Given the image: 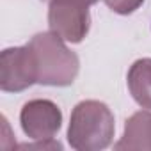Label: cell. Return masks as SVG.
Wrapping results in <instances>:
<instances>
[{
    "mask_svg": "<svg viewBox=\"0 0 151 151\" xmlns=\"http://www.w3.org/2000/svg\"><path fill=\"white\" fill-rule=\"evenodd\" d=\"M20 123L29 139H53L62 124V112L52 100H30L20 112Z\"/></svg>",
    "mask_w": 151,
    "mask_h": 151,
    "instance_id": "obj_5",
    "label": "cell"
},
{
    "mask_svg": "<svg viewBox=\"0 0 151 151\" xmlns=\"http://www.w3.org/2000/svg\"><path fill=\"white\" fill-rule=\"evenodd\" d=\"M29 46L37 66V84L66 87L75 82L80 60L77 53L66 46L62 37L52 30L39 32L29 41Z\"/></svg>",
    "mask_w": 151,
    "mask_h": 151,
    "instance_id": "obj_2",
    "label": "cell"
},
{
    "mask_svg": "<svg viewBox=\"0 0 151 151\" xmlns=\"http://www.w3.org/2000/svg\"><path fill=\"white\" fill-rule=\"evenodd\" d=\"M116 132L112 110L98 100H84L71 112L68 142L77 151H100L112 144Z\"/></svg>",
    "mask_w": 151,
    "mask_h": 151,
    "instance_id": "obj_1",
    "label": "cell"
},
{
    "mask_svg": "<svg viewBox=\"0 0 151 151\" xmlns=\"http://www.w3.org/2000/svg\"><path fill=\"white\" fill-rule=\"evenodd\" d=\"M48 27L68 43H82L91 27L89 6L80 0H50Z\"/></svg>",
    "mask_w": 151,
    "mask_h": 151,
    "instance_id": "obj_3",
    "label": "cell"
},
{
    "mask_svg": "<svg viewBox=\"0 0 151 151\" xmlns=\"http://www.w3.org/2000/svg\"><path fill=\"white\" fill-rule=\"evenodd\" d=\"M48 2H50V0H48ZM80 2H86L87 6H93V4H96V2H98V0H80Z\"/></svg>",
    "mask_w": 151,
    "mask_h": 151,
    "instance_id": "obj_9",
    "label": "cell"
},
{
    "mask_svg": "<svg viewBox=\"0 0 151 151\" xmlns=\"http://www.w3.org/2000/svg\"><path fill=\"white\" fill-rule=\"evenodd\" d=\"M114 147L117 151H151V112L147 109L126 119L124 133Z\"/></svg>",
    "mask_w": 151,
    "mask_h": 151,
    "instance_id": "obj_6",
    "label": "cell"
},
{
    "mask_svg": "<svg viewBox=\"0 0 151 151\" xmlns=\"http://www.w3.org/2000/svg\"><path fill=\"white\" fill-rule=\"evenodd\" d=\"M128 89L142 109L151 110V59H139L132 64L128 71Z\"/></svg>",
    "mask_w": 151,
    "mask_h": 151,
    "instance_id": "obj_7",
    "label": "cell"
},
{
    "mask_svg": "<svg viewBox=\"0 0 151 151\" xmlns=\"http://www.w3.org/2000/svg\"><path fill=\"white\" fill-rule=\"evenodd\" d=\"M107 4V7L117 14H132L133 11H137L144 0H103Z\"/></svg>",
    "mask_w": 151,
    "mask_h": 151,
    "instance_id": "obj_8",
    "label": "cell"
},
{
    "mask_svg": "<svg viewBox=\"0 0 151 151\" xmlns=\"http://www.w3.org/2000/svg\"><path fill=\"white\" fill-rule=\"evenodd\" d=\"M37 84V66L29 45L6 48L0 55V89L20 93Z\"/></svg>",
    "mask_w": 151,
    "mask_h": 151,
    "instance_id": "obj_4",
    "label": "cell"
}]
</instances>
